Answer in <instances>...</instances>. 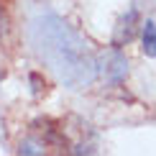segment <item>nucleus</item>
Segmentation results:
<instances>
[{
    "label": "nucleus",
    "instance_id": "f257e3e1",
    "mask_svg": "<svg viewBox=\"0 0 156 156\" xmlns=\"http://www.w3.org/2000/svg\"><path fill=\"white\" fill-rule=\"evenodd\" d=\"M34 41L44 62L72 90L90 87L97 74V64L84 38L54 13H46L34 23Z\"/></svg>",
    "mask_w": 156,
    "mask_h": 156
},
{
    "label": "nucleus",
    "instance_id": "f03ea898",
    "mask_svg": "<svg viewBox=\"0 0 156 156\" xmlns=\"http://www.w3.org/2000/svg\"><path fill=\"white\" fill-rule=\"evenodd\" d=\"M126 74H128V62L123 59L118 51H113L105 59V77L110 82H120V80H126Z\"/></svg>",
    "mask_w": 156,
    "mask_h": 156
},
{
    "label": "nucleus",
    "instance_id": "7ed1b4c3",
    "mask_svg": "<svg viewBox=\"0 0 156 156\" xmlns=\"http://www.w3.org/2000/svg\"><path fill=\"white\" fill-rule=\"evenodd\" d=\"M136 21H138V13L136 10H128V16L120 21V26H118V36H115V41L118 44H123V41H131L133 38V34H136Z\"/></svg>",
    "mask_w": 156,
    "mask_h": 156
},
{
    "label": "nucleus",
    "instance_id": "20e7f679",
    "mask_svg": "<svg viewBox=\"0 0 156 156\" xmlns=\"http://www.w3.org/2000/svg\"><path fill=\"white\" fill-rule=\"evenodd\" d=\"M144 54L156 56V23L154 21L144 23Z\"/></svg>",
    "mask_w": 156,
    "mask_h": 156
},
{
    "label": "nucleus",
    "instance_id": "39448f33",
    "mask_svg": "<svg viewBox=\"0 0 156 156\" xmlns=\"http://www.w3.org/2000/svg\"><path fill=\"white\" fill-rule=\"evenodd\" d=\"M5 28H8V18H5V13H3V8H0V38H3V34H5Z\"/></svg>",
    "mask_w": 156,
    "mask_h": 156
}]
</instances>
